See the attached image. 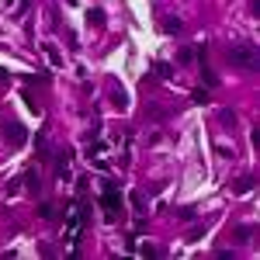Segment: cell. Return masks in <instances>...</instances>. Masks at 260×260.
Instances as JSON below:
<instances>
[{
    "label": "cell",
    "instance_id": "obj_8",
    "mask_svg": "<svg viewBox=\"0 0 260 260\" xmlns=\"http://www.w3.org/2000/svg\"><path fill=\"white\" fill-rule=\"evenodd\" d=\"M253 184H257V180H253L250 173H243V177L233 184V195H250V191H253Z\"/></svg>",
    "mask_w": 260,
    "mask_h": 260
},
{
    "label": "cell",
    "instance_id": "obj_21",
    "mask_svg": "<svg viewBox=\"0 0 260 260\" xmlns=\"http://www.w3.org/2000/svg\"><path fill=\"white\" fill-rule=\"evenodd\" d=\"M233 257H236L233 250H218V253H215V260H233Z\"/></svg>",
    "mask_w": 260,
    "mask_h": 260
},
{
    "label": "cell",
    "instance_id": "obj_5",
    "mask_svg": "<svg viewBox=\"0 0 260 260\" xmlns=\"http://www.w3.org/2000/svg\"><path fill=\"white\" fill-rule=\"evenodd\" d=\"M4 135H7V142H11V146H24V142H28V129H24L21 122L4 125Z\"/></svg>",
    "mask_w": 260,
    "mask_h": 260
},
{
    "label": "cell",
    "instance_id": "obj_16",
    "mask_svg": "<svg viewBox=\"0 0 260 260\" xmlns=\"http://www.w3.org/2000/svg\"><path fill=\"white\" fill-rule=\"evenodd\" d=\"M191 101H195V104H208V87H198V90L191 94Z\"/></svg>",
    "mask_w": 260,
    "mask_h": 260
},
{
    "label": "cell",
    "instance_id": "obj_10",
    "mask_svg": "<svg viewBox=\"0 0 260 260\" xmlns=\"http://www.w3.org/2000/svg\"><path fill=\"white\" fill-rule=\"evenodd\" d=\"M104 18H108V14H104L101 7H90V11H87V24H90V28H104Z\"/></svg>",
    "mask_w": 260,
    "mask_h": 260
},
{
    "label": "cell",
    "instance_id": "obj_17",
    "mask_svg": "<svg viewBox=\"0 0 260 260\" xmlns=\"http://www.w3.org/2000/svg\"><path fill=\"white\" fill-rule=\"evenodd\" d=\"M250 236H253L250 226H239V229H236V243H250Z\"/></svg>",
    "mask_w": 260,
    "mask_h": 260
},
{
    "label": "cell",
    "instance_id": "obj_7",
    "mask_svg": "<svg viewBox=\"0 0 260 260\" xmlns=\"http://www.w3.org/2000/svg\"><path fill=\"white\" fill-rule=\"evenodd\" d=\"M21 184H28V191H31V195H39V191H42V177H39V170H28V173L21 177Z\"/></svg>",
    "mask_w": 260,
    "mask_h": 260
},
{
    "label": "cell",
    "instance_id": "obj_15",
    "mask_svg": "<svg viewBox=\"0 0 260 260\" xmlns=\"http://www.w3.org/2000/svg\"><path fill=\"white\" fill-rule=\"evenodd\" d=\"M24 104H28L31 111H35V115H42V104L35 101V94H31V90H24Z\"/></svg>",
    "mask_w": 260,
    "mask_h": 260
},
{
    "label": "cell",
    "instance_id": "obj_22",
    "mask_svg": "<svg viewBox=\"0 0 260 260\" xmlns=\"http://www.w3.org/2000/svg\"><path fill=\"white\" fill-rule=\"evenodd\" d=\"M250 142H253V150H260V129H253V132H250Z\"/></svg>",
    "mask_w": 260,
    "mask_h": 260
},
{
    "label": "cell",
    "instance_id": "obj_11",
    "mask_svg": "<svg viewBox=\"0 0 260 260\" xmlns=\"http://www.w3.org/2000/svg\"><path fill=\"white\" fill-rule=\"evenodd\" d=\"M153 69H156V77H160V80H173V66H170V63L156 59V63H153Z\"/></svg>",
    "mask_w": 260,
    "mask_h": 260
},
{
    "label": "cell",
    "instance_id": "obj_19",
    "mask_svg": "<svg viewBox=\"0 0 260 260\" xmlns=\"http://www.w3.org/2000/svg\"><path fill=\"white\" fill-rule=\"evenodd\" d=\"M39 215H42V218H56V205H49V201H45V205L39 208Z\"/></svg>",
    "mask_w": 260,
    "mask_h": 260
},
{
    "label": "cell",
    "instance_id": "obj_9",
    "mask_svg": "<svg viewBox=\"0 0 260 260\" xmlns=\"http://www.w3.org/2000/svg\"><path fill=\"white\" fill-rule=\"evenodd\" d=\"M35 150H39V160L42 163H49V156H52V150H49V142H45V135L39 132V135H35Z\"/></svg>",
    "mask_w": 260,
    "mask_h": 260
},
{
    "label": "cell",
    "instance_id": "obj_4",
    "mask_svg": "<svg viewBox=\"0 0 260 260\" xmlns=\"http://www.w3.org/2000/svg\"><path fill=\"white\" fill-rule=\"evenodd\" d=\"M49 160L56 163V177H66V173H69V160H73V150H69V146H63V150H56Z\"/></svg>",
    "mask_w": 260,
    "mask_h": 260
},
{
    "label": "cell",
    "instance_id": "obj_3",
    "mask_svg": "<svg viewBox=\"0 0 260 260\" xmlns=\"http://www.w3.org/2000/svg\"><path fill=\"white\" fill-rule=\"evenodd\" d=\"M226 59L239 69H257V45L250 42H239V45H229L226 49Z\"/></svg>",
    "mask_w": 260,
    "mask_h": 260
},
{
    "label": "cell",
    "instance_id": "obj_13",
    "mask_svg": "<svg viewBox=\"0 0 260 260\" xmlns=\"http://www.w3.org/2000/svg\"><path fill=\"white\" fill-rule=\"evenodd\" d=\"M42 49H45V56H49V63H52V66H63V56H59V49H56L52 42H45Z\"/></svg>",
    "mask_w": 260,
    "mask_h": 260
},
{
    "label": "cell",
    "instance_id": "obj_20",
    "mask_svg": "<svg viewBox=\"0 0 260 260\" xmlns=\"http://www.w3.org/2000/svg\"><path fill=\"white\" fill-rule=\"evenodd\" d=\"M177 215H180V218H188V222H191V218H195V215H198V212H195V208H180V212H177Z\"/></svg>",
    "mask_w": 260,
    "mask_h": 260
},
{
    "label": "cell",
    "instance_id": "obj_6",
    "mask_svg": "<svg viewBox=\"0 0 260 260\" xmlns=\"http://www.w3.org/2000/svg\"><path fill=\"white\" fill-rule=\"evenodd\" d=\"M111 104H115L118 111H125V108H129V94H125V87H118V84L111 87Z\"/></svg>",
    "mask_w": 260,
    "mask_h": 260
},
{
    "label": "cell",
    "instance_id": "obj_14",
    "mask_svg": "<svg viewBox=\"0 0 260 260\" xmlns=\"http://www.w3.org/2000/svg\"><path fill=\"white\" fill-rule=\"evenodd\" d=\"M218 118H222V125H229V129H233V125H236V111L222 108V111H218Z\"/></svg>",
    "mask_w": 260,
    "mask_h": 260
},
{
    "label": "cell",
    "instance_id": "obj_1",
    "mask_svg": "<svg viewBox=\"0 0 260 260\" xmlns=\"http://www.w3.org/2000/svg\"><path fill=\"white\" fill-rule=\"evenodd\" d=\"M101 208H104V218L108 222H122L125 218V198L118 191L115 180H104L101 184Z\"/></svg>",
    "mask_w": 260,
    "mask_h": 260
},
{
    "label": "cell",
    "instance_id": "obj_12",
    "mask_svg": "<svg viewBox=\"0 0 260 260\" xmlns=\"http://www.w3.org/2000/svg\"><path fill=\"white\" fill-rule=\"evenodd\" d=\"M180 24H184V21H180L177 14H167V21H163V31H167V35H173V31H180Z\"/></svg>",
    "mask_w": 260,
    "mask_h": 260
},
{
    "label": "cell",
    "instance_id": "obj_2",
    "mask_svg": "<svg viewBox=\"0 0 260 260\" xmlns=\"http://www.w3.org/2000/svg\"><path fill=\"white\" fill-rule=\"evenodd\" d=\"M84 208H87V201H84V195L69 205V212H66V229H63V243H69V246H77L80 243V233H84V222H87V215H84Z\"/></svg>",
    "mask_w": 260,
    "mask_h": 260
},
{
    "label": "cell",
    "instance_id": "obj_18",
    "mask_svg": "<svg viewBox=\"0 0 260 260\" xmlns=\"http://www.w3.org/2000/svg\"><path fill=\"white\" fill-rule=\"evenodd\" d=\"M132 208H135L139 215H146V198H142V195H132Z\"/></svg>",
    "mask_w": 260,
    "mask_h": 260
},
{
    "label": "cell",
    "instance_id": "obj_23",
    "mask_svg": "<svg viewBox=\"0 0 260 260\" xmlns=\"http://www.w3.org/2000/svg\"><path fill=\"white\" fill-rule=\"evenodd\" d=\"M4 4H7V7H11V4H14V0H4Z\"/></svg>",
    "mask_w": 260,
    "mask_h": 260
}]
</instances>
